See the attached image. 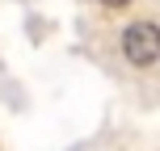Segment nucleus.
Returning <instances> with one entry per match:
<instances>
[{
	"mask_svg": "<svg viewBox=\"0 0 160 151\" xmlns=\"http://www.w3.org/2000/svg\"><path fill=\"white\" fill-rule=\"evenodd\" d=\"M97 4H105V8H127L131 0H97Z\"/></svg>",
	"mask_w": 160,
	"mask_h": 151,
	"instance_id": "2",
	"label": "nucleus"
},
{
	"mask_svg": "<svg viewBox=\"0 0 160 151\" xmlns=\"http://www.w3.org/2000/svg\"><path fill=\"white\" fill-rule=\"evenodd\" d=\"M118 50L131 67H152L160 63V25L156 21H131L118 34Z\"/></svg>",
	"mask_w": 160,
	"mask_h": 151,
	"instance_id": "1",
	"label": "nucleus"
}]
</instances>
